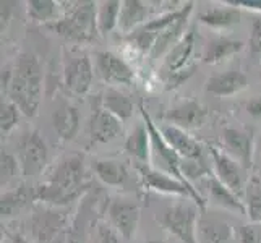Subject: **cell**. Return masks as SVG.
<instances>
[{
    "instance_id": "obj_4",
    "label": "cell",
    "mask_w": 261,
    "mask_h": 243,
    "mask_svg": "<svg viewBox=\"0 0 261 243\" xmlns=\"http://www.w3.org/2000/svg\"><path fill=\"white\" fill-rule=\"evenodd\" d=\"M138 172L143 185L148 190H154L159 193H167V195H180V196H188L203 209L204 208V198L200 195V192L195 186H187L182 182H178L177 178L169 177L163 172H159L156 169H151L146 164L138 166Z\"/></svg>"
},
{
    "instance_id": "obj_18",
    "label": "cell",
    "mask_w": 261,
    "mask_h": 243,
    "mask_svg": "<svg viewBox=\"0 0 261 243\" xmlns=\"http://www.w3.org/2000/svg\"><path fill=\"white\" fill-rule=\"evenodd\" d=\"M52 127L62 141H71L80 130V114L75 105L62 102L52 114Z\"/></svg>"
},
{
    "instance_id": "obj_31",
    "label": "cell",
    "mask_w": 261,
    "mask_h": 243,
    "mask_svg": "<svg viewBox=\"0 0 261 243\" xmlns=\"http://www.w3.org/2000/svg\"><path fill=\"white\" fill-rule=\"evenodd\" d=\"M247 215L253 224H261V183L251 180L247 186Z\"/></svg>"
},
{
    "instance_id": "obj_7",
    "label": "cell",
    "mask_w": 261,
    "mask_h": 243,
    "mask_svg": "<svg viewBox=\"0 0 261 243\" xmlns=\"http://www.w3.org/2000/svg\"><path fill=\"white\" fill-rule=\"evenodd\" d=\"M140 111H141V115H143V120H145V125L146 128L149 131V138H151V145H152V149H154L158 152V156L163 159V162L167 166V170L170 174L174 175V178H177L178 182H182L184 185L187 186H193L188 180L185 178V175L182 174V162H180V156L177 154V152L170 148L169 143L164 140L163 133H161V130L156 128L154 122L151 120L149 114L146 112L145 105L140 104Z\"/></svg>"
},
{
    "instance_id": "obj_19",
    "label": "cell",
    "mask_w": 261,
    "mask_h": 243,
    "mask_svg": "<svg viewBox=\"0 0 261 243\" xmlns=\"http://www.w3.org/2000/svg\"><path fill=\"white\" fill-rule=\"evenodd\" d=\"M193 47H195V31L190 30V31H187L184 38L167 52L164 68L169 75L178 73V71L184 70L188 59L192 57Z\"/></svg>"
},
{
    "instance_id": "obj_11",
    "label": "cell",
    "mask_w": 261,
    "mask_h": 243,
    "mask_svg": "<svg viewBox=\"0 0 261 243\" xmlns=\"http://www.w3.org/2000/svg\"><path fill=\"white\" fill-rule=\"evenodd\" d=\"M122 133V120L115 115L107 112L99 104L93 109L91 119H89V137L94 143H109L120 137Z\"/></svg>"
},
{
    "instance_id": "obj_23",
    "label": "cell",
    "mask_w": 261,
    "mask_h": 243,
    "mask_svg": "<svg viewBox=\"0 0 261 243\" xmlns=\"http://www.w3.org/2000/svg\"><path fill=\"white\" fill-rule=\"evenodd\" d=\"M101 105L122 122L133 115V102L123 93L117 91L114 88H107L104 91L101 97Z\"/></svg>"
},
{
    "instance_id": "obj_42",
    "label": "cell",
    "mask_w": 261,
    "mask_h": 243,
    "mask_svg": "<svg viewBox=\"0 0 261 243\" xmlns=\"http://www.w3.org/2000/svg\"><path fill=\"white\" fill-rule=\"evenodd\" d=\"M259 76H261V73H259Z\"/></svg>"
},
{
    "instance_id": "obj_41",
    "label": "cell",
    "mask_w": 261,
    "mask_h": 243,
    "mask_svg": "<svg viewBox=\"0 0 261 243\" xmlns=\"http://www.w3.org/2000/svg\"><path fill=\"white\" fill-rule=\"evenodd\" d=\"M145 243H166V241H161V240H149V241H145Z\"/></svg>"
},
{
    "instance_id": "obj_22",
    "label": "cell",
    "mask_w": 261,
    "mask_h": 243,
    "mask_svg": "<svg viewBox=\"0 0 261 243\" xmlns=\"http://www.w3.org/2000/svg\"><path fill=\"white\" fill-rule=\"evenodd\" d=\"M148 16V5L141 0H125L122 2V10L119 18V26L123 33L135 31ZM138 30V28H137Z\"/></svg>"
},
{
    "instance_id": "obj_12",
    "label": "cell",
    "mask_w": 261,
    "mask_h": 243,
    "mask_svg": "<svg viewBox=\"0 0 261 243\" xmlns=\"http://www.w3.org/2000/svg\"><path fill=\"white\" fill-rule=\"evenodd\" d=\"M109 219L112 222V226L117 229V232H120V235L123 238L130 240L138 227L140 208L130 201H123V200L112 201L109 206Z\"/></svg>"
},
{
    "instance_id": "obj_21",
    "label": "cell",
    "mask_w": 261,
    "mask_h": 243,
    "mask_svg": "<svg viewBox=\"0 0 261 243\" xmlns=\"http://www.w3.org/2000/svg\"><path fill=\"white\" fill-rule=\"evenodd\" d=\"M33 200H36L34 188H28L26 185L18 186L13 192H7L2 195V204H0V211H2L4 218H10L16 212L24 209Z\"/></svg>"
},
{
    "instance_id": "obj_38",
    "label": "cell",
    "mask_w": 261,
    "mask_h": 243,
    "mask_svg": "<svg viewBox=\"0 0 261 243\" xmlns=\"http://www.w3.org/2000/svg\"><path fill=\"white\" fill-rule=\"evenodd\" d=\"M227 4L233 7H244L247 10L261 12V0H227Z\"/></svg>"
},
{
    "instance_id": "obj_39",
    "label": "cell",
    "mask_w": 261,
    "mask_h": 243,
    "mask_svg": "<svg viewBox=\"0 0 261 243\" xmlns=\"http://www.w3.org/2000/svg\"><path fill=\"white\" fill-rule=\"evenodd\" d=\"M245 109H247V112H248L251 117H256V119H261V94H259V96H255V97H251L250 101L247 102Z\"/></svg>"
},
{
    "instance_id": "obj_6",
    "label": "cell",
    "mask_w": 261,
    "mask_h": 243,
    "mask_svg": "<svg viewBox=\"0 0 261 243\" xmlns=\"http://www.w3.org/2000/svg\"><path fill=\"white\" fill-rule=\"evenodd\" d=\"M158 221L184 243H198L195 237L196 208L190 204H175L158 215Z\"/></svg>"
},
{
    "instance_id": "obj_5",
    "label": "cell",
    "mask_w": 261,
    "mask_h": 243,
    "mask_svg": "<svg viewBox=\"0 0 261 243\" xmlns=\"http://www.w3.org/2000/svg\"><path fill=\"white\" fill-rule=\"evenodd\" d=\"M18 156L23 175H39L47 164V146L42 137L36 131H26L18 143Z\"/></svg>"
},
{
    "instance_id": "obj_13",
    "label": "cell",
    "mask_w": 261,
    "mask_h": 243,
    "mask_svg": "<svg viewBox=\"0 0 261 243\" xmlns=\"http://www.w3.org/2000/svg\"><path fill=\"white\" fill-rule=\"evenodd\" d=\"M67 215L57 211H38L31 218V232L38 243H52L65 226Z\"/></svg>"
},
{
    "instance_id": "obj_30",
    "label": "cell",
    "mask_w": 261,
    "mask_h": 243,
    "mask_svg": "<svg viewBox=\"0 0 261 243\" xmlns=\"http://www.w3.org/2000/svg\"><path fill=\"white\" fill-rule=\"evenodd\" d=\"M28 15L31 20L46 23L54 20L57 16V4L52 0H30L28 4Z\"/></svg>"
},
{
    "instance_id": "obj_20",
    "label": "cell",
    "mask_w": 261,
    "mask_h": 243,
    "mask_svg": "<svg viewBox=\"0 0 261 243\" xmlns=\"http://www.w3.org/2000/svg\"><path fill=\"white\" fill-rule=\"evenodd\" d=\"M245 44L237 39H227V38H219L211 41L208 46H206L203 52V62L208 65L219 64V62L226 60L230 56H236L237 52L244 49Z\"/></svg>"
},
{
    "instance_id": "obj_32",
    "label": "cell",
    "mask_w": 261,
    "mask_h": 243,
    "mask_svg": "<svg viewBox=\"0 0 261 243\" xmlns=\"http://www.w3.org/2000/svg\"><path fill=\"white\" fill-rule=\"evenodd\" d=\"M0 111H2V112H0V127H2V133L8 134L18 123H20L21 111L18 109L16 104H13L12 101L2 102Z\"/></svg>"
},
{
    "instance_id": "obj_34",
    "label": "cell",
    "mask_w": 261,
    "mask_h": 243,
    "mask_svg": "<svg viewBox=\"0 0 261 243\" xmlns=\"http://www.w3.org/2000/svg\"><path fill=\"white\" fill-rule=\"evenodd\" d=\"M250 49L253 53H261V18H255V20L251 21Z\"/></svg>"
},
{
    "instance_id": "obj_37",
    "label": "cell",
    "mask_w": 261,
    "mask_h": 243,
    "mask_svg": "<svg viewBox=\"0 0 261 243\" xmlns=\"http://www.w3.org/2000/svg\"><path fill=\"white\" fill-rule=\"evenodd\" d=\"M193 73V67L190 70H182V71H178V73H174V75H169L167 78V88H177L184 83V81L190 76Z\"/></svg>"
},
{
    "instance_id": "obj_25",
    "label": "cell",
    "mask_w": 261,
    "mask_h": 243,
    "mask_svg": "<svg viewBox=\"0 0 261 243\" xmlns=\"http://www.w3.org/2000/svg\"><path fill=\"white\" fill-rule=\"evenodd\" d=\"M149 131L145 123H140L125 141V151L135 159H138L143 164H146L149 159Z\"/></svg>"
},
{
    "instance_id": "obj_26",
    "label": "cell",
    "mask_w": 261,
    "mask_h": 243,
    "mask_svg": "<svg viewBox=\"0 0 261 243\" xmlns=\"http://www.w3.org/2000/svg\"><path fill=\"white\" fill-rule=\"evenodd\" d=\"M192 10H193V2H187L184 7L177 8V10H174V12H167L164 15H159L158 18H152V20H149L148 23H145L141 26V30L154 33L158 36V33L170 28V26L178 23V21H187Z\"/></svg>"
},
{
    "instance_id": "obj_24",
    "label": "cell",
    "mask_w": 261,
    "mask_h": 243,
    "mask_svg": "<svg viewBox=\"0 0 261 243\" xmlns=\"http://www.w3.org/2000/svg\"><path fill=\"white\" fill-rule=\"evenodd\" d=\"M94 172L102 183L111 186H122L128 178V172L123 164L112 159H102L94 162Z\"/></svg>"
},
{
    "instance_id": "obj_36",
    "label": "cell",
    "mask_w": 261,
    "mask_h": 243,
    "mask_svg": "<svg viewBox=\"0 0 261 243\" xmlns=\"http://www.w3.org/2000/svg\"><path fill=\"white\" fill-rule=\"evenodd\" d=\"M96 243H120L117 233L106 224H99L97 226V235H96Z\"/></svg>"
},
{
    "instance_id": "obj_33",
    "label": "cell",
    "mask_w": 261,
    "mask_h": 243,
    "mask_svg": "<svg viewBox=\"0 0 261 243\" xmlns=\"http://www.w3.org/2000/svg\"><path fill=\"white\" fill-rule=\"evenodd\" d=\"M2 166H0V172H2V185H7L15 177L20 167V160L13 154H10L7 149H2Z\"/></svg>"
},
{
    "instance_id": "obj_1",
    "label": "cell",
    "mask_w": 261,
    "mask_h": 243,
    "mask_svg": "<svg viewBox=\"0 0 261 243\" xmlns=\"http://www.w3.org/2000/svg\"><path fill=\"white\" fill-rule=\"evenodd\" d=\"M7 93L23 115L34 117L38 114L42 97V68L34 53L23 52L18 56Z\"/></svg>"
},
{
    "instance_id": "obj_9",
    "label": "cell",
    "mask_w": 261,
    "mask_h": 243,
    "mask_svg": "<svg viewBox=\"0 0 261 243\" xmlns=\"http://www.w3.org/2000/svg\"><path fill=\"white\" fill-rule=\"evenodd\" d=\"M64 79L71 93L86 94L89 91L93 83V65L86 53L76 56L67 62L64 68Z\"/></svg>"
},
{
    "instance_id": "obj_10",
    "label": "cell",
    "mask_w": 261,
    "mask_h": 243,
    "mask_svg": "<svg viewBox=\"0 0 261 243\" xmlns=\"http://www.w3.org/2000/svg\"><path fill=\"white\" fill-rule=\"evenodd\" d=\"M208 117V109L196 101H185L164 114V119L177 128H200Z\"/></svg>"
},
{
    "instance_id": "obj_15",
    "label": "cell",
    "mask_w": 261,
    "mask_h": 243,
    "mask_svg": "<svg viewBox=\"0 0 261 243\" xmlns=\"http://www.w3.org/2000/svg\"><path fill=\"white\" fill-rule=\"evenodd\" d=\"M222 138L230 154L245 169H250L251 160H253V137H251V133L239 128H224Z\"/></svg>"
},
{
    "instance_id": "obj_2",
    "label": "cell",
    "mask_w": 261,
    "mask_h": 243,
    "mask_svg": "<svg viewBox=\"0 0 261 243\" xmlns=\"http://www.w3.org/2000/svg\"><path fill=\"white\" fill-rule=\"evenodd\" d=\"M49 28L59 36L75 42H89L96 39L97 30V10L94 2L78 4L67 16L54 21Z\"/></svg>"
},
{
    "instance_id": "obj_29",
    "label": "cell",
    "mask_w": 261,
    "mask_h": 243,
    "mask_svg": "<svg viewBox=\"0 0 261 243\" xmlns=\"http://www.w3.org/2000/svg\"><path fill=\"white\" fill-rule=\"evenodd\" d=\"M120 10H122V2H119V0H106V2L99 4V8H97L99 34L106 36L119 24Z\"/></svg>"
},
{
    "instance_id": "obj_16",
    "label": "cell",
    "mask_w": 261,
    "mask_h": 243,
    "mask_svg": "<svg viewBox=\"0 0 261 243\" xmlns=\"http://www.w3.org/2000/svg\"><path fill=\"white\" fill-rule=\"evenodd\" d=\"M164 140L170 145L180 157H185L188 160H201L203 148L198 141H195L192 137H188L187 131L182 128H177L174 125H166L161 128Z\"/></svg>"
},
{
    "instance_id": "obj_40",
    "label": "cell",
    "mask_w": 261,
    "mask_h": 243,
    "mask_svg": "<svg viewBox=\"0 0 261 243\" xmlns=\"http://www.w3.org/2000/svg\"><path fill=\"white\" fill-rule=\"evenodd\" d=\"M12 243H30V241L26 240L21 233H16V235H13V238H12Z\"/></svg>"
},
{
    "instance_id": "obj_27",
    "label": "cell",
    "mask_w": 261,
    "mask_h": 243,
    "mask_svg": "<svg viewBox=\"0 0 261 243\" xmlns=\"http://www.w3.org/2000/svg\"><path fill=\"white\" fill-rule=\"evenodd\" d=\"M208 183H210V193L216 203L221 206H226V208L232 211H237L239 214H247V208L244 206V203L239 200V196L233 192H230L218 177H211Z\"/></svg>"
},
{
    "instance_id": "obj_28",
    "label": "cell",
    "mask_w": 261,
    "mask_h": 243,
    "mask_svg": "<svg viewBox=\"0 0 261 243\" xmlns=\"http://www.w3.org/2000/svg\"><path fill=\"white\" fill-rule=\"evenodd\" d=\"M242 13L239 8H211L200 15V21L211 28H227L240 23Z\"/></svg>"
},
{
    "instance_id": "obj_3",
    "label": "cell",
    "mask_w": 261,
    "mask_h": 243,
    "mask_svg": "<svg viewBox=\"0 0 261 243\" xmlns=\"http://www.w3.org/2000/svg\"><path fill=\"white\" fill-rule=\"evenodd\" d=\"M85 164L83 156L70 154L62 159L49 175L47 183L57 186L64 195V204L75 201L83 192Z\"/></svg>"
},
{
    "instance_id": "obj_14",
    "label": "cell",
    "mask_w": 261,
    "mask_h": 243,
    "mask_svg": "<svg viewBox=\"0 0 261 243\" xmlns=\"http://www.w3.org/2000/svg\"><path fill=\"white\" fill-rule=\"evenodd\" d=\"M211 156L216 169V177L226 185L230 192H233L237 196L244 190V178H242L240 167L236 160L229 157L226 152H221L218 148H211Z\"/></svg>"
},
{
    "instance_id": "obj_17",
    "label": "cell",
    "mask_w": 261,
    "mask_h": 243,
    "mask_svg": "<svg viewBox=\"0 0 261 243\" xmlns=\"http://www.w3.org/2000/svg\"><path fill=\"white\" fill-rule=\"evenodd\" d=\"M247 85H248V78L245 73L237 70H230L226 71V73L208 78V81H206V91L214 96L227 97L240 93L242 89L247 88Z\"/></svg>"
},
{
    "instance_id": "obj_35",
    "label": "cell",
    "mask_w": 261,
    "mask_h": 243,
    "mask_svg": "<svg viewBox=\"0 0 261 243\" xmlns=\"http://www.w3.org/2000/svg\"><path fill=\"white\" fill-rule=\"evenodd\" d=\"M240 243H261V230L253 224H247L240 229Z\"/></svg>"
},
{
    "instance_id": "obj_8",
    "label": "cell",
    "mask_w": 261,
    "mask_h": 243,
    "mask_svg": "<svg viewBox=\"0 0 261 243\" xmlns=\"http://www.w3.org/2000/svg\"><path fill=\"white\" fill-rule=\"evenodd\" d=\"M96 65L101 76L107 83L119 85H132L135 79V73L130 65L122 57L111 50H102L96 53Z\"/></svg>"
}]
</instances>
